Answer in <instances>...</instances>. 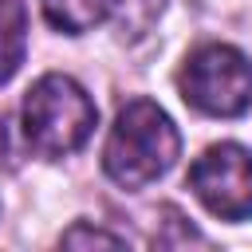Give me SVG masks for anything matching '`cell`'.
<instances>
[{"instance_id":"1","label":"cell","mask_w":252,"mask_h":252,"mask_svg":"<svg viewBox=\"0 0 252 252\" xmlns=\"http://www.w3.org/2000/svg\"><path fill=\"white\" fill-rule=\"evenodd\" d=\"M181 158V134L154 98H130L102 146V173L122 189H146Z\"/></svg>"},{"instance_id":"2","label":"cell","mask_w":252,"mask_h":252,"mask_svg":"<svg viewBox=\"0 0 252 252\" xmlns=\"http://www.w3.org/2000/svg\"><path fill=\"white\" fill-rule=\"evenodd\" d=\"M98 126V106L87 94V87L63 71L39 75L20 106V130L32 154L59 161L87 146V138Z\"/></svg>"},{"instance_id":"3","label":"cell","mask_w":252,"mask_h":252,"mask_svg":"<svg viewBox=\"0 0 252 252\" xmlns=\"http://www.w3.org/2000/svg\"><path fill=\"white\" fill-rule=\"evenodd\" d=\"M181 98L209 118H240L252 106V63L232 43H201L177 75Z\"/></svg>"},{"instance_id":"4","label":"cell","mask_w":252,"mask_h":252,"mask_svg":"<svg viewBox=\"0 0 252 252\" xmlns=\"http://www.w3.org/2000/svg\"><path fill=\"white\" fill-rule=\"evenodd\" d=\"M193 197L220 220L252 217V150L240 142H217L189 165Z\"/></svg>"},{"instance_id":"5","label":"cell","mask_w":252,"mask_h":252,"mask_svg":"<svg viewBox=\"0 0 252 252\" xmlns=\"http://www.w3.org/2000/svg\"><path fill=\"white\" fill-rule=\"evenodd\" d=\"M43 20L63 35H83L110 20V0H39Z\"/></svg>"},{"instance_id":"6","label":"cell","mask_w":252,"mask_h":252,"mask_svg":"<svg viewBox=\"0 0 252 252\" xmlns=\"http://www.w3.org/2000/svg\"><path fill=\"white\" fill-rule=\"evenodd\" d=\"M28 51V8L24 0H0V83H8Z\"/></svg>"},{"instance_id":"7","label":"cell","mask_w":252,"mask_h":252,"mask_svg":"<svg viewBox=\"0 0 252 252\" xmlns=\"http://www.w3.org/2000/svg\"><path fill=\"white\" fill-rule=\"evenodd\" d=\"M161 8H165V0H110V20L122 39H138L154 28Z\"/></svg>"},{"instance_id":"8","label":"cell","mask_w":252,"mask_h":252,"mask_svg":"<svg viewBox=\"0 0 252 252\" xmlns=\"http://www.w3.org/2000/svg\"><path fill=\"white\" fill-rule=\"evenodd\" d=\"M59 244H63V248H122L126 236H114V232H106V228H94V224L79 220V224H71V228L59 236Z\"/></svg>"}]
</instances>
